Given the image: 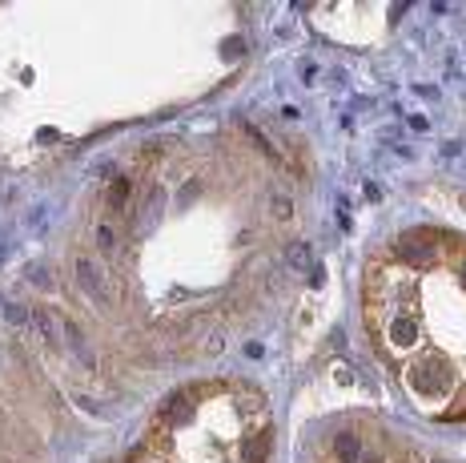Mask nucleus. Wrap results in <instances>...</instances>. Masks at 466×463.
I'll use <instances>...</instances> for the list:
<instances>
[{
    "instance_id": "1",
    "label": "nucleus",
    "mask_w": 466,
    "mask_h": 463,
    "mask_svg": "<svg viewBox=\"0 0 466 463\" xmlns=\"http://www.w3.org/2000/svg\"><path fill=\"white\" fill-rule=\"evenodd\" d=\"M362 323L426 420L466 423V234L418 226L386 238L362 274Z\"/></svg>"
},
{
    "instance_id": "2",
    "label": "nucleus",
    "mask_w": 466,
    "mask_h": 463,
    "mask_svg": "<svg viewBox=\"0 0 466 463\" xmlns=\"http://www.w3.org/2000/svg\"><path fill=\"white\" fill-rule=\"evenodd\" d=\"M274 447L269 403L253 383L201 379L153 411L125 463H266Z\"/></svg>"
},
{
    "instance_id": "3",
    "label": "nucleus",
    "mask_w": 466,
    "mask_h": 463,
    "mask_svg": "<svg viewBox=\"0 0 466 463\" xmlns=\"http://www.w3.org/2000/svg\"><path fill=\"white\" fill-rule=\"evenodd\" d=\"M310 463H454L447 455L426 451L423 443L398 436L374 420H350L338 423L318 443Z\"/></svg>"
}]
</instances>
